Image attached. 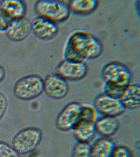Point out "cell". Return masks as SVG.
Here are the masks:
<instances>
[{
    "label": "cell",
    "mask_w": 140,
    "mask_h": 157,
    "mask_svg": "<svg viewBox=\"0 0 140 157\" xmlns=\"http://www.w3.org/2000/svg\"><path fill=\"white\" fill-rule=\"evenodd\" d=\"M72 130L74 137L80 143H89L94 138L97 132L95 123L88 121H78Z\"/></svg>",
    "instance_id": "7c38bea8"
},
{
    "label": "cell",
    "mask_w": 140,
    "mask_h": 157,
    "mask_svg": "<svg viewBox=\"0 0 140 157\" xmlns=\"http://www.w3.org/2000/svg\"><path fill=\"white\" fill-rule=\"evenodd\" d=\"M115 148L113 141L106 137L101 138L91 146V157H112Z\"/></svg>",
    "instance_id": "9a60e30c"
},
{
    "label": "cell",
    "mask_w": 140,
    "mask_h": 157,
    "mask_svg": "<svg viewBox=\"0 0 140 157\" xmlns=\"http://www.w3.org/2000/svg\"><path fill=\"white\" fill-rule=\"evenodd\" d=\"M13 20L6 12L0 7V32H6Z\"/></svg>",
    "instance_id": "7402d4cb"
},
{
    "label": "cell",
    "mask_w": 140,
    "mask_h": 157,
    "mask_svg": "<svg viewBox=\"0 0 140 157\" xmlns=\"http://www.w3.org/2000/svg\"><path fill=\"white\" fill-rule=\"evenodd\" d=\"M91 146L89 143H76L72 150L71 157H91Z\"/></svg>",
    "instance_id": "d6986e66"
},
{
    "label": "cell",
    "mask_w": 140,
    "mask_h": 157,
    "mask_svg": "<svg viewBox=\"0 0 140 157\" xmlns=\"http://www.w3.org/2000/svg\"><path fill=\"white\" fill-rule=\"evenodd\" d=\"M112 157H134L132 152L126 147H116Z\"/></svg>",
    "instance_id": "603a6c76"
},
{
    "label": "cell",
    "mask_w": 140,
    "mask_h": 157,
    "mask_svg": "<svg viewBox=\"0 0 140 157\" xmlns=\"http://www.w3.org/2000/svg\"><path fill=\"white\" fill-rule=\"evenodd\" d=\"M103 46L100 39L84 30H78L69 38L64 50L67 60L86 63L99 57L103 53Z\"/></svg>",
    "instance_id": "6da1fadb"
},
{
    "label": "cell",
    "mask_w": 140,
    "mask_h": 157,
    "mask_svg": "<svg viewBox=\"0 0 140 157\" xmlns=\"http://www.w3.org/2000/svg\"><path fill=\"white\" fill-rule=\"evenodd\" d=\"M126 109H135L140 107V87L138 84H131L120 99Z\"/></svg>",
    "instance_id": "2e32d148"
},
{
    "label": "cell",
    "mask_w": 140,
    "mask_h": 157,
    "mask_svg": "<svg viewBox=\"0 0 140 157\" xmlns=\"http://www.w3.org/2000/svg\"><path fill=\"white\" fill-rule=\"evenodd\" d=\"M70 10L79 15H88L97 9L98 1L97 0H72L69 1Z\"/></svg>",
    "instance_id": "e0dca14e"
},
{
    "label": "cell",
    "mask_w": 140,
    "mask_h": 157,
    "mask_svg": "<svg viewBox=\"0 0 140 157\" xmlns=\"http://www.w3.org/2000/svg\"><path fill=\"white\" fill-rule=\"evenodd\" d=\"M34 10L38 16L49 18L56 23L67 20L71 12L69 2L66 1L40 0L35 4Z\"/></svg>",
    "instance_id": "7a4b0ae2"
},
{
    "label": "cell",
    "mask_w": 140,
    "mask_h": 157,
    "mask_svg": "<svg viewBox=\"0 0 140 157\" xmlns=\"http://www.w3.org/2000/svg\"><path fill=\"white\" fill-rule=\"evenodd\" d=\"M6 76V70L3 67L0 65V82L3 80Z\"/></svg>",
    "instance_id": "d4e9b609"
},
{
    "label": "cell",
    "mask_w": 140,
    "mask_h": 157,
    "mask_svg": "<svg viewBox=\"0 0 140 157\" xmlns=\"http://www.w3.org/2000/svg\"><path fill=\"white\" fill-rule=\"evenodd\" d=\"M83 104L72 102L67 104L56 117L55 126L60 131L66 132L74 128L81 116Z\"/></svg>",
    "instance_id": "8992f818"
},
{
    "label": "cell",
    "mask_w": 140,
    "mask_h": 157,
    "mask_svg": "<svg viewBox=\"0 0 140 157\" xmlns=\"http://www.w3.org/2000/svg\"><path fill=\"white\" fill-rule=\"evenodd\" d=\"M44 80L40 75H31L19 79L15 84L13 92L20 100L29 101L36 98L44 91Z\"/></svg>",
    "instance_id": "3957f363"
},
{
    "label": "cell",
    "mask_w": 140,
    "mask_h": 157,
    "mask_svg": "<svg viewBox=\"0 0 140 157\" xmlns=\"http://www.w3.org/2000/svg\"><path fill=\"white\" fill-rule=\"evenodd\" d=\"M69 89L67 81L55 73L48 75L44 80V91L50 98L55 100L63 98L68 93Z\"/></svg>",
    "instance_id": "9c48e42d"
},
{
    "label": "cell",
    "mask_w": 140,
    "mask_h": 157,
    "mask_svg": "<svg viewBox=\"0 0 140 157\" xmlns=\"http://www.w3.org/2000/svg\"><path fill=\"white\" fill-rule=\"evenodd\" d=\"M127 88L112 84L109 82H105L103 87V93L104 94L108 97L120 100Z\"/></svg>",
    "instance_id": "ac0fdd59"
},
{
    "label": "cell",
    "mask_w": 140,
    "mask_h": 157,
    "mask_svg": "<svg viewBox=\"0 0 140 157\" xmlns=\"http://www.w3.org/2000/svg\"><path fill=\"white\" fill-rule=\"evenodd\" d=\"M88 67L86 63L74 62L64 60L55 69V74L66 80L77 81L86 76Z\"/></svg>",
    "instance_id": "52a82bcc"
},
{
    "label": "cell",
    "mask_w": 140,
    "mask_h": 157,
    "mask_svg": "<svg viewBox=\"0 0 140 157\" xmlns=\"http://www.w3.org/2000/svg\"><path fill=\"white\" fill-rule=\"evenodd\" d=\"M120 127L119 121L116 117L103 116L98 118L95 123L96 132L104 137L115 135Z\"/></svg>",
    "instance_id": "4fadbf2b"
},
{
    "label": "cell",
    "mask_w": 140,
    "mask_h": 157,
    "mask_svg": "<svg viewBox=\"0 0 140 157\" xmlns=\"http://www.w3.org/2000/svg\"><path fill=\"white\" fill-rule=\"evenodd\" d=\"M43 132L36 127H29L21 130L13 139V147L20 155H25L34 150L40 145Z\"/></svg>",
    "instance_id": "5b68a950"
},
{
    "label": "cell",
    "mask_w": 140,
    "mask_h": 157,
    "mask_svg": "<svg viewBox=\"0 0 140 157\" xmlns=\"http://www.w3.org/2000/svg\"><path fill=\"white\" fill-rule=\"evenodd\" d=\"M97 119L98 112L95 107L92 106L83 105L82 112L79 121H88L95 123Z\"/></svg>",
    "instance_id": "ffe728a7"
},
{
    "label": "cell",
    "mask_w": 140,
    "mask_h": 157,
    "mask_svg": "<svg viewBox=\"0 0 140 157\" xmlns=\"http://www.w3.org/2000/svg\"><path fill=\"white\" fill-rule=\"evenodd\" d=\"M0 7L13 20L25 17L27 11L26 4L22 0H3L0 2Z\"/></svg>",
    "instance_id": "5bb4252c"
},
{
    "label": "cell",
    "mask_w": 140,
    "mask_h": 157,
    "mask_svg": "<svg viewBox=\"0 0 140 157\" xmlns=\"http://www.w3.org/2000/svg\"><path fill=\"white\" fill-rule=\"evenodd\" d=\"M93 107L101 114L111 117L120 115L126 109L120 100L108 97L104 94L98 95L95 98Z\"/></svg>",
    "instance_id": "ba28073f"
},
{
    "label": "cell",
    "mask_w": 140,
    "mask_h": 157,
    "mask_svg": "<svg viewBox=\"0 0 140 157\" xmlns=\"http://www.w3.org/2000/svg\"><path fill=\"white\" fill-rule=\"evenodd\" d=\"M0 157H21L14 148L7 143L0 141Z\"/></svg>",
    "instance_id": "44dd1931"
},
{
    "label": "cell",
    "mask_w": 140,
    "mask_h": 157,
    "mask_svg": "<svg viewBox=\"0 0 140 157\" xmlns=\"http://www.w3.org/2000/svg\"><path fill=\"white\" fill-rule=\"evenodd\" d=\"M7 107V98L4 94L0 92V121L5 114Z\"/></svg>",
    "instance_id": "cb8c5ba5"
},
{
    "label": "cell",
    "mask_w": 140,
    "mask_h": 157,
    "mask_svg": "<svg viewBox=\"0 0 140 157\" xmlns=\"http://www.w3.org/2000/svg\"><path fill=\"white\" fill-rule=\"evenodd\" d=\"M59 28L57 24L49 18L38 16L32 22V31L39 39L49 40L57 34Z\"/></svg>",
    "instance_id": "30bf717a"
},
{
    "label": "cell",
    "mask_w": 140,
    "mask_h": 157,
    "mask_svg": "<svg viewBox=\"0 0 140 157\" xmlns=\"http://www.w3.org/2000/svg\"><path fill=\"white\" fill-rule=\"evenodd\" d=\"M105 82L128 88L133 81V75L126 65L119 62H112L106 64L101 71Z\"/></svg>",
    "instance_id": "277c9868"
},
{
    "label": "cell",
    "mask_w": 140,
    "mask_h": 157,
    "mask_svg": "<svg viewBox=\"0 0 140 157\" xmlns=\"http://www.w3.org/2000/svg\"><path fill=\"white\" fill-rule=\"evenodd\" d=\"M32 31V22L23 17L13 20L6 32V36L10 40L18 42L23 40Z\"/></svg>",
    "instance_id": "8fae6325"
}]
</instances>
